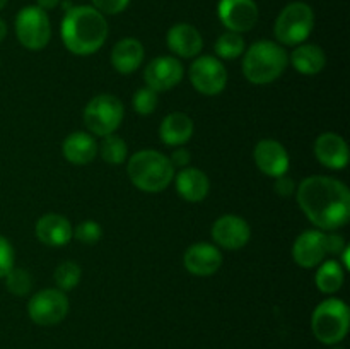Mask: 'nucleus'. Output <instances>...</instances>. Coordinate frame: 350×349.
Segmentation results:
<instances>
[{
	"instance_id": "obj_1",
	"label": "nucleus",
	"mask_w": 350,
	"mask_h": 349,
	"mask_svg": "<svg viewBox=\"0 0 350 349\" xmlns=\"http://www.w3.org/2000/svg\"><path fill=\"white\" fill-rule=\"evenodd\" d=\"M296 198L308 219L323 231L344 228L350 219L347 185L332 177H308L297 185Z\"/></svg>"
},
{
	"instance_id": "obj_2",
	"label": "nucleus",
	"mask_w": 350,
	"mask_h": 349,
	"mask_svg": "<svg viewBox=\"0 0 350 349\" xmlns=\"http://www.w3.org/2000/svg\"><path fill=\"white\" fill-rule=\"evenodd\" d=\"M60 36L70 53L88 57L103 48L108 38V23L92 5H72L62 19Z\"/></svg>"
},
{
	"instance_id": "obj_3",
	"label": "nucleus",
	"mask_w": 350,
	"mask_h": 349,
	"mask_svg": "<svg viewBox=\"0 0 350 349\" xmlns=\"http://www.w3.org/2000/svg\"><path fill=\"white\" fill-rule=\"evenodd\" d=\"M130 181L147 194H159L166 190L174 180V166L166 154L154 149H144L132 154L126 163Z\"/></svg>"
},
{
	"instance_id": "obj_4",
	"label": "nucleus",
	"mask_w": 350,
	"mask_h": 349,
	"mask_svg": "<svg viewBox=\"0 0 350 349\" xmlns=\"http://www.w3.org/2000/svg\"><path fill=\"white\" fill-rule=\"evenodd\" d=\"M289 65V55L282 44L275 41H255L243 53V74L246 81L256 86H265L277 81Z\"/></svg>"
},
{
	"instance_id": "obj_5",
	"label": "nucleus",
	"mask_w": 350,
	"mask_h": 349,
	"mask_svg": "<svg viewBox=\"0 0 350 349\" xmlns=\"http://www.w3.org/2000/svg\"><path fill=\"white\" fill-rule=\"evenodd\" d=\"M349 325V307L338 298H328L321 301L311 315V331L321 344L337 346L347 335Z\"/></svg>"
},
{
	"instance_id": "obj_6",
	"label": "nucleus",
	"mask_w": 350,
	"mask_h": 349,
	"mask_svg": "<svg viewBox=\"0 0 350 349\" xmlns=\"http://www.w3.org/2000/svg\"><path fill=\"white\" fill-rule=\"evenodd\" d=\"M314 12L306 2H291L280 10L273 24L277 41L286 47L304 43L313 33Z\"/></svg>"
},
{
	"instance_id": "obj_7",
	"label": "nucleus",
	"mask_w": 350,
	"mask_h": 349,
	"mask_svg": "<svg viewBox=\"0 0 350 349\" xmlns=\"http://www.w3.org/2000/svg\"><path fill=\"white\" fill-rule=\"evenodd\" d=\"M125 108L115 94L103 92L94 96L84 108V123L91 133L98 137L111 135L122 125Z\"/></svg>"
},
{
	"instance_id": "obj_8",
	"label": "nucleus",
	"mask_w": 350,
	"mask_h": 349,
	"mask_svg": "<svg viewBox=\"0 0 350 349\" xmlns=\"http://www.w3.org/2000/svg\"><path fill=\"white\" fill-rule=\"evenodd\" d=\"M14 29H16L17 41L26 50H43L50 43V17H48V14L43 9H40L36 5H27L17 12Z\"/></svg>"
},
{
	"instance_id": "obj_9",
	"label": "nucleus",
	"mask_w": 350,
	"mask_h": 349,
	"mask_svg": "<svg viewBox=\"0 0 350 349\" xmlns=\"http://www.w3.org/2000/svg\"><path fill=\"white\" fill-rule=\"evenodd\" d=\"M68 308V298L65 291L58 289V287H48V289H41L34 294L27 303V315L31 320L41 327H51L57 325L67 317Z\"/></svg>"
},
{
	"instance_id": "obj_10",
	"label": "nucleus",
	"mask_w": 350,
	"mask_h": 349,
	"mask_svg": "<svg viewBox=\"0 0 350 349\" xmlns=\"http://www.w3.org/2000/svg\"><path fill=\"white\" fill-rule=\"evenodd\" d=\"M191 86L204 96H217L228 86V70L217 57L200 55L188 68Z\"/></svg>"
},
{
	"instance_id": "obj_11",
	"label": "nucleus",
	"mask_w": 350,
	"mask_h": 349,
	"mask_svg": "<svg viewBox=\"0 0 350 349\" xmlns=\"http://www.w3.org/2000/svg\"><path fill=\"white\" fill-rule=\"evenodd\" d=\"M217 16L226 29L243 34L258 23V5L255 0H219Z\"/></svg>"
},
{
	"instance_id": "obj_12",
	"label": "nucleus",
	"mask_w": 350,
	"mask_h": 349,
	"mask_svg": "<svg viewBox=\"0 0 350 349\" xmlns=\"http://www.w3.org/2000/svg\"><path fill=\"white\" fill-rule=\"evenodd\" d=\"M183 64L173 55H164V57H156L146 65L144 81H146L147 88H150L152 91L164 92L176 88L183 81Z\"/></svg>"
},
{
	"instance_id": "obj_13",
	"label": "nucleus",
	"mask_w": 350,
	"mask_h": 349,
	"mask_svg": "<svg viewBox=\"0 0 350 349\" xmlns=\"http://www.w3.org/2000/svg\"><path fill=\"white\" fill-rule=\"evenodd\" d=\"M211 235L215 246L226 250H239L248 245L252 238V228L241 216L224 214L215 219Z\"/></svg>"
},
{
	"instance_id": "obj_14",
	"label": "nucleus",
	"mask_w": 350,
	"mask_h": 349,
	"mask_svg": "<svg viewBox=\"0 0 350 349\" xmlns=\"http://www.w3.org/2000/svg\"><path fill=\"white\" fill-rule=\"evenodd\" d=\"M253 159H255L256 168L263 174L270 178H279L287 174L291 166L289 153L286 147L273 139H262L253 149Z\"/></svg>"
},
{
	"instance_id": "obj_15",
	"label": "nucleus",
	"mask_w": 350,
	"mask_h": 349,
	"mask_svg": "<svg viewBox=\"0 0 350 349\" xmlns=\"http://www.w3.org/2000/svg\"><path fill=\"white\" fill-rule=\"evenodd\" d=\"M183 266L190 274L198 277L214 276L222 266V253L219 246L207 242L193 243L183 255Z\"/></svg>"
},
{
	"instance_id": "obj_16",
	"label": "nucleus",
	"mask_w": 350,
	"mask_h": 349,
	"mask_svg": "<svg viewBox=\"0 0 350 349\" xmlns=\"http://www.w3.org/2000/svg\"><path fill=\"white\" fill-rule=\"evenodd\" d=\"M327 257L325 250V231L308 229L301 233L293 245V260L303 269L318 267Z\"/></svg>"
},
{
	"instance_id": "obj_17",
	"label": "nucleus",
	"mask_w": 350,
	"mask_h": 349,
	"mask_svg": "<svg viewBox=\"0 0 350 349\" xmlns=\"http://www.w3.org/2000/svg\"><path fill=\"white\" fill-rule=\"evenodd\" d=\"M314 156L328 170H344L349 163V146L338 133L325 132L314 140Z\"/></svg>"
},
{
	"instance_id": "obj_18",
	"label": "nucleus",
	"mask_w": 350,
	"mask_h": 349,
	"mask_svg": "<svg viewBox=\"0 0 350 349\" xmlns=\"http://www.w3.org/2000/svg\"><path fill=\"white\" fill-rule=\"evenodd\" d=\"M34 235L43 245L58 248V246L68 245V242L74 238V228L65 216L48 212L36 221Z\"/></svg>"
},
{
	"instance_id": "obj_19",
	"label": "nucleus",
	"mask_w": 350,
	"mask_h": 349,
	"mask_svg": "<svg viewBox=\"0 0 350 349\" xmlns=\"http://www.w3.org/2000/svg\"><path fill=\"white\" fill-rule=\"evenodd\" d=\"M166 43L167 48L178 57L195 58L200 55L202 48H204V38H202L200 31L191 24L178 23L167 31Z\"/></svg>"
},
{
	"instance_id": "obj_20",
	"label": "nucleus",
	"mask_w": 350,
	"mask_h": 349,
	"mask_svg": "<svg viewBox=\"0 0 350 349\" xmlns=\"http://www.w3.org/2000/svg\"><path fill=\"white\" fill-rule=\"evenodd\" d=\"M174 185L180 197L187 202H202L211 190V180L207 174L198 168H181L174 174Z\"/></svg>"
},
{
	"instance_id": "obj_21",
	"label": "nucleus",
	"mask_w": 350,
	"mask_h": 349,
	"mask_svg": "<svg viewBox=\"0 0 350 349\" xmlns=\"http://www.w3.org/2000/svg\"><path fill=\"white\" fill-rule=\"evenodd\" d=\"M62 154L70 164L84 166L98 156V142L88 132H72L62 144Z\"/></svg>"
},
{
	"instance_id": "obj_22",
	"label": "nucleus",
	"mask_w": 350,
	"mask_h": 349,
	"mask_svg": "<svg viewBox=\"0 0 350 349\" xmlns=\"http://www.w3.org/2000/svg\"><path fill=\"white\" fill-rule=\"evenodd\" d=\"M193 120L181 112H173L163 118L159 125V137L166 146H185L193 135Z\"/></svg>"
},
{
	"instance_id": "obj_23",
	"label": "nucleus",
	"mask_w": 350,
	"mask_h": 349,
	"mask_svg": "<svg viewBox=\"0 0 350 349\" xmlns=\"http://www.w3.org/2000/svg\"><path fill=\"white\" fill-rule=\"evenodd\" d=\"M144 44L137 38H123L113 47L111 65L120 74H132L144 62Z\"/></svg>"
},
{
	"instance_id": "obj_24",
	"label": "nucleus",
	"mask_w": 350,
	"mask_h": 349,
	"mask_svg": "<svg viewBox=\"0 0 350 349\" xmlns=\"http://www.w3.org/2000/svg\"><path fill=\"white\" fill-rule=\"evenodd\" d=\"M291 65L303 75H317L327 65V55L323 48L313 43H301L294 48L289 57Z\"/></svg>"
},
{
	"instance_id": "obj_25",
	"label": "nucleus",
	"mask_w": 350,
	"mask_h": 349,
	"mask_svg": "<svg viewBox=\"0 0 350 349\" xmlns=\"http://www.w3.org/2000/svg\"><path fill=\"white\" fill-rule=\"evenodd\" d=\"M345 279V270L338 260H323L318 266L314 284L323 294H334L342 287Z\"/></svg>"
},
{
	"instance_id": "obj_26",
	"label": "nucleus",
	"mask_w": 350,
	"mask_h": 349,
	"mask_svg": "<svg viewBox=\"0 0 350 349\" xmlns=\"http://www.w3.org/2000/svg\"><path fill=\"white\" fill-rule=\"evenodd\" d=\"M98 153L108 164H122L129 159L126 142L115 133L103 137L101 144H98Z\"/></svg>"
},
{
	"instance_id": "obj_27",
	"label": "nucleus",
	"mask_w": 350,
	"mask_h": 349,
	"mask_svg": "<svg viewBox=\"0 0 350 349\" xmlns=\"http://www.w3.org/2000/svg\"><path fill=\"white\" fill-rule=\"evenodd\" d=\"M215 55L224 60H234V58L241 57L245 53V40L241 34L232 33V31H226L217 38L214 44Z\"/></svg>"
},
{
	"instance_id": "obj_28",
	"label": "nucleus",
	"mask_w": 350,
	"mask_h": 349,
	"mask_svg": "<svg viewBox=\"0 0 350 349\" xmlns=\"http://www.w3.org/2000/svg\"><path fill=\"white\" fill-rule=\"evenodd\" d=\"M82 270L81 266L72 260H67V262H62L60 266L55 269V283H57L58 289L62 291H70L74 287L79 286L81 283Z\"/></svg>"
},
{
	"instance_id": "obj_29",
	"label": "nucleus",
	"mask_w": 350,
	"mask_h": 349,
	"mask_svg": "<svg viewBox=\"0 0 350 349\" xmlns=\"http://www.w3.org/2000/svg\"><path fill=\"white\" fill-rule=\"evenodd\" d=\"M5 287L10 294L14 296H26L33 287V277L26 269H19V267H12L9 272L5 274Z\"/></svg>"
},
{
	"instance_id": "obj_30",
	"label": "nucleus",
	"mask_w": 350,
	"mask_h": 349,
	"mask_svg": "<svg viewBox=\"0 0 350 349\" xmlns=\"http://www.w3.org/2000/svg\"><path fill=\"white\" fill-rule=\"evenodd\" d=\"M157 99H159L157 98V92L152 91L150 88H147V86H144V88L137 89V92L133 94V109L142 116L150 115V113L156 112Z\"/></svg>"
},
{
	"instance_id": "obj_31",
	"label": "nucleus",
	"mask_w": 350,
	"mask_h": 349,
	"mask_svg": "<svg viewBox=\"0 0 350 349\" xmlns=\"http://www.w3.org/2000/svg\"><path fill=\"white\" fill-rule=\"evenodd\" d=\"M74 236L84 245H96L103 236L101 224L96 221H82L74 229Z\"/></svg>"
},
{
	"instance_id": "obj_32",
	"label": "nucleus",
	"mask_w": 350,
	"mask_h": 349,
	"mask_svg": "<svg viewBox=\"0 0 350 349\" xmlns=\"http://www.w3.org/2000/svg\"><path fill=\"white\" fill-rule=\"evenodd\" d=\"M92 7L103 16H116L129 7L130 0H91Z\"/></svg>"
},
{
	"instance_id": "obj_33",
	"label": "nucleus",
	"mask_w": 350,
	"mask_h": 349,
	"mask_svg": "<svg viewBox=\"0 0 350 349\" xmlns=\"http://www.w3.org/2000/svg\"><path fill=\"white\" fill-rule=\"evenodd\" d=\"M14 267V248L10 245L9 240L5 236L0 235V279L5 277V274L9 272Z\"/></svg>"
},
{
	"instance_id": "obj_34",
	"label": "nucleus",
	"mask_w": 350,
	"mask_h": 349,
	"mask_svg": "<svg viewBox=\"0 0 350 349\" xmlns=\"http://www.w3.org/2000/svg\"><path fill=\"white\" fill-rule=\"evenodd\" d=\"M347 246L344 236L337 235L335 231H325V250L327 255H340L342 250Z\"/></svg>"
},
{
	"instance_id": "obj_35",
	"label": "nucleus",
	"mask_w": 350,
	"mask_h": 349,
	"mask_svg": "<svg viewBox=\"0 0 350 349\" xmlns=\"http://www.w3.org/2000/svg\"><path fill=\"white\" fill-rule=\"evenodd\" d=\"M273 188H275V192L280 195V197H289V195H293L294 192H296V185H294L293 178L287 177V174H282V177L275 178V185H273Z\"/></svg>"
},
{
	"instance_id": "obj_36",
	"label": "nucleus",
	"mask_w": 350,
	"mask_h": 349,
	"mask_svg": "<svg viewBox=\"0 0 350 349\" xmlns=\"http://www.w3.org/2000/svg\"><path fill=\"white\" fill-rule=\"evenodd\" d=\"M190 159H191L190 151L185 149L183 146L176 147V149L173 151V154H171V156H170L171 164H173L174 168H176V166L178 168H187L188 163H190Z\"/></svg>"
},
{
	"instance_id": "obj_37",
	"label": "nucleus",
	"mask_w": 350,
	"mask_h": 349,
	"mask_svg": "<svg viewBox=\"0 0 350 349\" xmlns=\"http://www.w3.org/2000/svg\"><path fill=\"white\" fill-rule=\"evenodd\" d=\"M60 2L62 0H36V7H40V9L46 12V10H53L55 7H58Z\"/></svg>"
},
{
	"instance_id": "obj_38",
	"label": "nucleus",
	"mask_w": 350,
	"mask_h": 349,
	"mask_svg": "<svg viewBox=\"0 0 350 349\" xmlns=\"http://www.w3.org/2000/svg\"><path fill=\"white\" fill-rule=\"evenodd\" d=\"M340 257H342L340 266L344 267V270H349L350 269V246H345V248L342 250Z\"/></svg>"
},
{
	"instance_id": "obj_39",
	"label": "nucleus",
	"mask_w": 350,
	"mask_h": 349,
	"mask_svg": "<svg viewBox=\"0 0 350 349\" xmlns=\"http://www.w3.org/2000/svg\"><path fill=\"white\" fill-rule=\"evenodd\" d=\"M5 36H7V24H5V21L0 19V43L5 40Z\"/></svg>"
},
{
	"instance_id": "obj_40",
	"label": "nucleus",
	"mask_w": 350,
	"mask_h": 349,
	"mask_svg": "<svg viewBox=\"0 0 350 349\" xmlns=\"http://www.w3.org/2000/svg\"><path fill=\"white\" fill-rule=\"evenodd\" d=\"M7 2H9V0H0V10L7 5Z\"/></svg>"
}]
</instances>
